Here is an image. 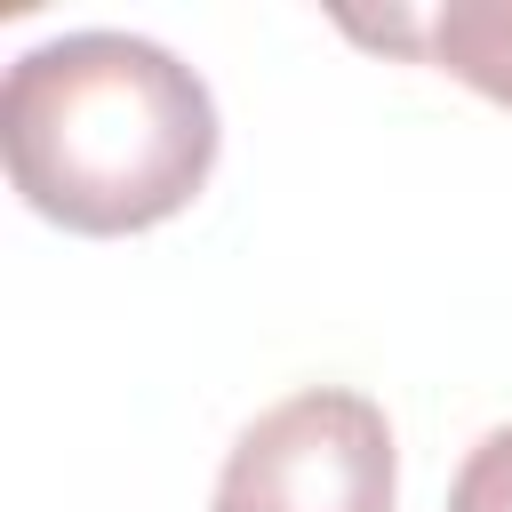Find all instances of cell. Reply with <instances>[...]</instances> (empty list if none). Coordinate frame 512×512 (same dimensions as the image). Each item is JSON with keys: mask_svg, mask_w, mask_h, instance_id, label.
<instances>
[{"mask_svg": "<svg viewBox=\"0 0 512 512\" xmlns=\"http://www.w3.org/2000/svg\"><path fill=\"white\" fill-rule=\"evenodd\" d=\"M8 184L32 216L120 240L184 216L216 168L208 80L136 32H64L8 64Z\"/></svg>", "mask_w": 512, "mask_h": 512, "instance_id": "6da1fadb", "label": "cell"}, {"mask_svg": "<svg viewBox=\"0 0 512 512\" xmlns=\"http://www.w3.org/2000/svg\"><path fill=\"white\" fill-rule=\"evenodd\" d=\"M400 448L368 392L312 384L264 408L216 480L208 512H392Z\"/></svg>", "mask_w": 512, "mask_h": 512, "instance_id": "7a4b0ae2", "label": "cell"}, {"mask_svg": "<svg viewBox=\"0 0 512 512\" xmlns=\"http://www.w3.org/2000/svg\"><path fill=\"white\" fill-rule=\"evenodd\" d=\"M344 32L408 48L440 72H456L464 88H480L488 104H512V0H448L424 16H344Z\"/></svg>", "mask_w": 512, "mask_h": 512, "instance_id": "3957f363", "label": "cell"}, {"mask_svg": "<svg viewBox=\"0 0 512 512\" xmlns=\"http://www.w3.org/2000/svg\"><path fill=\"white\" fill-rule=\"evenodd\" d=\"M448 512H512V424H496L464 456V472L448 488Z\"/></svg>", "mask_w": 512, "mask_h": 512, "instance_id": "277c9868", "label": "cell"}]
</instances>
